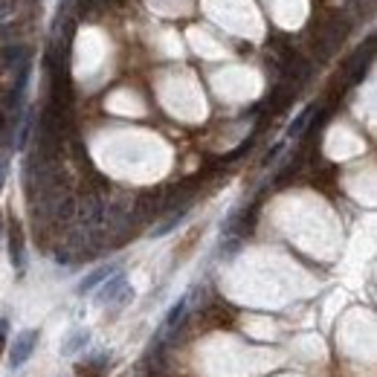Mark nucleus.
I'll return each mask as SVG.
<instances>
[{"label": "nucleus", "mask_w": 377, "mask_h": 377, "mask_svg": "<svg viewBox=\"0 0 377 377\" xmlns=\"http://www.w3.org/2000/svg\"><path fill=\"white\" fill-rule=\"evenodd\" d=\"M131 299H134V287H128V282H125V276L119 270L114 276H108L102 290L96 293V302L99 305H116V308L128 305Z\"/></svg>", "instance_id": "1"}, {"label": "nucleus", "mask_w": 377, "mask_h": 377, "mask_svg": "<svg viewBox=\"0 0 377 377\" xmlns=\"http://www.w3.org/2000/svg\"><path fill=\"white\" fill-rule=\"evenodd\" d=\"M38 340H41V331H35V328L21 331L18 337H15V345H12V351H9V366H12V369H21L23 363L32 357Z\"/></svg>", "instance_id": "2"}, {"label": "nucleus", "mask_w": 377, "mask_h": 377, "mask_svg": "<svg viewBox=\"0 0 377 377\" xmlns=\"http://www.w3.org/2000/svg\"><path fill=\"white\" fill-rule=\"evenodd\" d=\"M9 258H12V267H15L18 273L26 270V244H23L21 223H12L9 227Z\"/></svg>", "instance_id": "3"}, {"label": "nucleus", "mask_w": 377, "mask_h": 377, "mask_svg": "<svg viewBox=\"0 0 377 377\" xmlns=\"http://www.w3.org/2000/svg\"><path fill=\"white\" fill-rule=\"evenodd\" d=\"M81 221L85 227H99L105 221V206H102V198H88L81 203Z\"/></svg>", "instance_id": "4"}, {"label": "nucleus", "mask_w": 377, "mask_h": 377, "mask_svg": "<svg viewBox=\"0 0 377 377\" xmlns=\"http://www.w3.org/2000/svg\"><path fill=\"white\" fill-rule=\"evenodd\" d=\"M119 270V264H105V267H99V270H93L88 278H81V285H79V293H90L96 285H102L108 276H114Z\"/></svg>", "instance_id": "5"}, {"label": "nucleus", "mask_w": 377, "mask_h": 377, "mask_svg": "<svg viewBox=\"0 0 377 377\" xmlns=\"http://www.w3.org/2000/svg\"><path fill=\"white\" fill-rule=\"evenodd\" d=\"M88 340H90V331H85V328H79V331H73L67 337V343L61 345V354H76V351H81V348L88 345Z\"/></svg>", "instance_id": "6"}, {"label": "nucleus", "mask_w": 377, "mask_h": 377, "mask_svg": "<svg viewBox=\"0 0 377 377\" xmlns=\"http://www.w3.org/2000/svg\"><path fill=\"white\" fill-rule=\"evenodd\" d=\"M186 212H189V206H183V209H180V212L169 215V218H165V221L160 223V227H154V230H151V235H154V238H163V235H169L174 227H180V223H183Z\"/></svg>", "instance_id": "7"}, {"label": "nucleus", "mask_w": 377, "mask_h": 377, "mask_svg": "<svg viewBox=\"0 0 377 377\" xmlns=\"http://www.w3.org/2000/svg\"><path fill=\"white\" fill-rule=\"evenodd\" d=\"M105 369H108V357L102 354V357H93V360H88V363H81L79 374H81V377H102Z\"/></svg>", "instance_id": "8"}, {"label": "nucleus", "mask_w": 377, "mask_h": 377, "mask_svg": "<svg viewBox=\"0 0 377 377\" xmlns=\"http://www.w3.org/2000/svg\"><path fill=\"white\" fill-rule=\"evenodd\" d=\"M311 114H314V105L311 108H305L302 114L290 122V128H287V139H299L305 134V128H308V122H311Z\"/></svg>", "instance_id": "9"}, {"label": "nucleus", "mask_w": 377, "mask_h": 377, "mask_svg": "<svg viewBox=\"0 0 377 377\" xmlns=\"http://www.w3.org/2000/svg\"><path fill=\"white\" fill-rule=\"evenodd\" d=\"M186 308H189V296L177 299V305H172L169 316H165V328H177L180 323H183V316H186Z\"/></svg>", "instance_id": "10"}, {"label": "nucleus", "mask_w": 377, "mask_h": 377, "mask_svg": "<svg viewBox=\"0 0 377 377\" xmlns=\"http://www.w3.org/2000/svg\"><path fill=\"white\" fill-rule=\"evenodd\" d=\"M55 215H59L61 221H70L76 215V203H73V198H64V201H59L55 203Z\"/></svg>", "instance_id": "11"}, {"label": "nucleus", "mask_w": 377, "mask_h": 377, "mask_svg": "<svg viewBox=\"0 0 377 377\" xmlns=\"http://www.w3.org/2000/svg\"><path fill=\"white\" fill-rule=\"evenodd\" d=\"M6 331H9V323L0 319V351H3V345H6Z\"/></svg>", "instance_id": "12"}, {"label": "nucleus", "mask_w": 377, "mask_h": 377, "mask_svg": "<svg viewBox=\"0 0 377 377\" xmlns=\"http://www.w3.org/2000/svg\"><path fill=\"white\" fill-rule=\"evenodd\" d=\"M3 180H6V160L0 157V189H3Z\"/></svg>", "instance_id": "13"}, {"label": "nucleus", "mask_w": 377, "mask_h": 377, "mask_svg": "<svg viewBox=\"0 0 377 377\" xmlns=\"http://www.w3.org/2000/svg\"><path fill=\"white\" fill-rule=\"evenodd\" d=\"M0 232H3V221H0Z\"/></svg>", "instance_id": "14"}]
</instances>
